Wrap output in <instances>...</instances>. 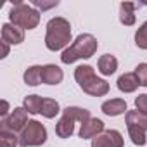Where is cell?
<instances>
[{
    "instance_id": "cell-1",
    "label": "cell",
    "mask_w": 147,
    "mask_h": 147,
    "mask_svg": "<svg viewBox=\"0 0 147 147\" xmlns=\"http://www.w3.org/2000/svg\"><path fill=\"white\" fill-rule=\"evenodd\" d=\"M73 35H71V24L66 18H61V16H55L52 18L49 23H47V31H45V47L52 52H57V50H64L67 49L73 42L71 40Z\"/></svg>"
},
{
    "instance_id": "cell-2",
    "label": "cell",
    "mask_w": 147,
    "mask_h": 147,
    "mask_svg": "<svg viewBox=\"0 0 147 147\" xmlns=\"http://www.w3.org/2000/svg\"><path fill=\"white\" fill-rule=\"evenodd\" d=\"M99 49V42L94 35L90 33H82L75 38V42H73L67 49L62 50L61 54V61L64 64H73L76 62L80 59H90Z\"/></svg>"
},
{
    "instance_id": "cell-3",
    "label": "cell",
    "mask_w": 147,
    "mask_h": 147,
    "mask_svg": "<svg viewBox=\"0 0 147 147\" xmlns=\"http://www.w3.org/2000/svg\"><path fill=\"white\" fill-rule=\"evenodd\" d=\"M9 21L23 30H35L40 23V11L21 0H12V9L9 12Z\"/></svg>"
},
{
    "instance_id": "cell-4",
    "label": "cell",
    "mask_w": 147,
    "mask_h": 147,
    "mask_svg": "<svg viewBox=\"0 0 147 147\" xmlns=\"http://www.w3.org/2000/svg\"><path fill=\"white\" fill-rule=\"evenodd\" d=\"M47 142V128L36 121L30 119L24 130L19 133V147H38Z\"/></svg>"
},
{
    "instance_id": "cell-5",
    "label": "cell",
    "mask_w": 147,
    "mask_h": 147,
    "mask_svg": "<svg viewBox=\"0 0 147 147\" xmlns=\"http://www.w3.org/2000/svg\"><path fill=\"white\" fill-rule=\"evenodd\" d=\"M28 123H30L28 111L24 107H14L12 113L7 118H4L2 121H0V128H7V130H11L14 133H18V131L21 133Z\"/></svg>"
},
{
    "instance_id": "cell-6",
    "label": "cell",
    "mask_w": 147,
    "mask_h": 147,
    "mask_svg": "<svg viewBox=\"0 0 147 147\" xmlns=\"http://www.w3.org/2000/svg\"><path fill=\"white\" fill-rule=\"evenodd\" d=\"M80 88H82L85 94L92 95V97H104V95L109 94V83H107L104 78H99L97 75H94V76H90L88 80H85V82L80 85Z\"/></svg>"
},
{
    "instance_id": "cell-7",
    "label": "cell",
    "mask_w": 147,
    "mask_h": 147,
    "mask_svg": "<svg viewBox=\"0 0 147 147\" xmlns=\"http://www.w3.org/2000/svg\"><path fill=\"white\" fill-rule=\"evenodd\" d=\"M123 135L118 130H104L92 140V147H123Z\"/></svg>"
},
{
    "instance_id": "cell-8",
    "label": "cell",
    "mask_w": 147,
    "mask_h": 147,
    "mask_svg": "<svg viewBox=\"0 0 147 147\" xmlns=\"http://www.w3.org/2000/svg\"><path fill=\"white\" fill-rule=\"evenodd\" d=\"M2 40L7 42L9 45H19L24 42V30L12 23H4L2 24Z\"/></svg>"
},
{
    "instance_id": "cell-9",
    "label": "cell",
    "mask_w": 147,
    "mask_h": 147,
    "mask_svg": "<svg viewBox=\"0 0 147 147\" xmlns=\"http://www.w3.org/2000/svg\"><path fill=\"white\" fill-rule=\"evenodd\" d=\"M104 131V121L102 119H99V118H90L88 121H85L83 125H82V128H80V131H78V135H80V138H83V140H87V138H95L97 135H100Z\"/></svg>"
},
{
    "instance_id": "cell-10",
    "label": "cell",
    "mask_w": 147,
    "mask_h": 147,
    "mask_svg": "<svg viewBox=\"0 0 147 147\" xmlns=\"http://www.w3.org/2000/svg\"><path fill=\"white\" fill-rule=\"evenodd\" d=\"M64 80V73L55 64H45L42 66V83L45 85H59Z\"/></svg>"
},
{
    "instance_id": "cell-11",
    "label": "cell",
    "mask_w": 147,
    "mask_h": 147,
    "mask_svg": "<svg viewBox=\"0 0 147 147\" xmlns=\"http://www.w3.org/2000/svg\"><path fill=\"white\" fill-rule=\"evenodd\" d=\"M100 111L106 116H119V114H126L128 113V104L125 99H109L106 102H102Z\"/></svg>"
},
{
    "instance_id": "cell-12",
    "label": "cell",
    "mask_w": 147,
    "mask_h": 147,
    "mask_svg": "<svg viewBox=\"0 0 147 147\" xmlns=\"http://www.w3.org/2000/svg\"><path fill=\"white\" fill-rule=\"evenodd\" d=\"M116 83H118V90L123 92V94H131V92H135L140 87L138 78H137L135 73H125V75H121L118 78Z\"/></svg>"
},
{
    "instance_id": "cell-13",
    "label": "cell",
    "mask_w": 147,
    "mask_h": 147,
    "mask_svg": "<svg viewBox=\"0 0 147 147\" xmlns=\"http://www.w3.org/2000/svg\"><path fill=\"white\" fill-rule=\"evenodd\" d=\"M97 67H99V73H100V75L111 76V75H114L116 69H118V59H116L114 55H111V54H104V55L99 57Z\"/></svg>"
},
{
    "instance_id": "cell-14",
    "label": "cell",
    "mask_w": 147,
    "mask_h": 147,
    "mask_svg": "<svg viewBox=\"0 0 147 147\" xmlns=\"http://www.w3.org/2000/svg\"><path fill=\"white\" fill-rule=\"evenodd\" d=\"M75 119H71L69 116L62 114L59 118V121L55 123V135L61 138H69L73 133H75Z\"/></svg>"
},
{
    "instance_id": "cell-15",
    "label": "cell",
    "mask_w": 147,
    "mask_h": 147,
    "mask_svg": "<svg viewBox=\"0 0 147 147\" xmlns=\"http://www.w3.org/2000/svg\"><path fill=\"white\" fill-rule=\"evenodd\" d=\"M138 5L131 4V2H121L119 4V21L125 26H133L137 18H135V9Z\"/></svg>"
},
{
    "instance_id": "cell-16",
    "label": "cell",
    "mask_w": 147,
    "mask_h": 147,
    "mask_svg": "<svg viewBox=\"0 0 147 147\" xmlns=\"http://www.w3.org/2000/svg\"><path fill=\"white\" fill-rule=\"evenodd\" d=\"M62 114L69 116L71 119H75L76 123H82V125L92 118L88 109H85V107H78V106H67L66 109H62Z\"/></svg>"
},
{
    "instance_id": "cell-17",
    "label": "cell",
    "mask_w": 147,
    "mask_h": 147,
    "mask_svg": "<svg viewBox=\"0 0 147 147\" xmlns=\"http://www.w3.org/2000/svg\"><path fill=\"white\" fill-rule=\"evenodd\" d=\"M23 80L26 85L30 87H36L42 83V66L35 64V66H30L26 71H24V75H23Z\"/></svg>"
},
{
    "instance_id": "cell-18",
    "label": "cell",
    "mask_w": 147,
    "mask_h": 147,
    "mask_svg": "<svg viewBox=\"0 0 147 147\" xmlns=\"http://www.w3.org/2000/svg\"><path fill=\"white\" fill-rule=\"evenodd\" d=\"M61 113V106H59V102L55 100V99H43V104H42V111H40V114L43 116V118H47V119H52V118H55L57 114Z\"/></svg>"
},
{
    "instance_id": "cell-19",
    "label": "cell",
    "mask_w": 147,
    "mask_h": 147,
    "mask_svg": "<svg viewBox=\"0 0 147 147\" xmlns=\"http://www.w3.org/2000/svg\"><path fill=\"white\" fill-rule=\"evenodd\" d=\"M42 104H43V99L40 95H26L24 100H23V107L28 111V114H40L42 111Z\"/></svg>"
},
{
    "instance_id": "cell-20",
    "label": "cell",
    "mask_w": 147,
    "mask_h": 147,
    "mask_svg": "<svg viewBox=\"0 0 147 147\" xmlns=\"http://www.w3.org/2000/svg\"><path fill=\"white\" fill-rule=\"evenodd\" d=\"M125 119H126V125H135V126H140L147 131V114L133 109V111H128L125 114Z\"/></svg>"
},
{
    "instance_id": "cell-21",
    "label": "cell",
    "mask_w": 147,
    "mask_h": 147,
    "mask_svg": "<svg viewBox=\"0 0 147 147\" xmlns=\"http://www.w3.org/2000/svg\"><path fill=\"white\" fill-rule=\"evenodd\" d=\"M126 128H128V135H130V138H131V142L135 145L142 147V145L147 144V135H145V130L144 128L135 126V125H126Z\"/></svg>"
},
{
    "instance_id": "cell-22",
    "label": "cell",
    "mask_w": 147,
    "mask_h": 147,
    "mask_svg": "<svg viewBox=\"0 0 147 147\" xmlns=\"http://www.w3.org/2000/svg\"><path fill=\"white\" fill-rule=\"evenodd\" d=\"M19 145V137L7 130V128H0V147H18Z\"/></svg>"
},
{
    "instance_id": "cell-23",
    "label": "cell",
    "mask_w": 147,
    "mask_h": 147,
    "mask_svg": "<svg viewBox=\"0 0 147 147\" xmlns=\"http://www.w3.org/2000/svg\"><path fill=\"white\" fill-rule=\"evenodd\" d=\"M94 75H95V69H94L90 64H82V66H78V67L75 69V80H76L78 85H82L85 80H88V78L94 76Z\"/></svg>"
},
{
    "instance_id": "cell-24",
    "label": "cell",
    "mask_w": 147,
    "mask_h": 147,
    "mask_svg": "<svg viewBox=\"0 0 147 147\" xmlns=\"http://www.w3.org/2000/svg\"><path fill=\"white\" fill-rule=\"evenodd\" d=\"M135 45L142 50H147V21L140 24V28L135 31Z\"/></svg>"
},
{
    "instance_id": "cell-25",
    "label": "cell",
    "mask_w": 147,
    "mask_h": 147,
    "mask_svg": "<svg viewBox=\"0 0 147 147\" xmlns=\"http://www.w3.org/2000/svg\"><path fill=\"white\" fill-rule=\"evenodd\" d=\"M133 73H135L137 78H138L140 87H147V62H140V64H137V67H135Z\"/></svg>"
},
{
    "instance_id": "cell-26",
    "label": "cell",
    "mask_w": 147,
    "mask_h": 147,
    "mask_svg": "<svg viewBox=\"0 0 147 147\" xmlns=\"http://www.w3.org/2000/svg\"><path fill=\"white\" fill-rule=\"evenodd\" d=\"M31 5H33L35 9H40V11H47V9L57 7V5H59V0H50V2H45V0H33Z\"/></svg>"
},
{
    "instance_id": "cell-27",
    "label": "cell",
    "mask_w": 147,
    "mask_h": 147,
    "mask_svg": "<svg viewBox=\"0 0 147 147\" xmlns=\"http://www.w3.org/2000/svg\"><path fill=\"white\" fill-rule=\"evenodd\" d=\"M135 109L147 114V94H140L137 99H135Z\"/></svg>"
},
{
    "instance_id": "cell-28",
    "label": "cell",
    "mask_w": 147,
    "mask_h": 147,
    "mask_svg": "<svg viewBox=\"0 0 147 147\" xmlns=\"http://www.w3.org/2000/svg\"><path fill=\"white\" fill-rule=\"evenodd\" d=\"M9 114H11V113H9V102L4 99V100H2V111H0V116H2V119H4V118H7Z\"/></svg>"
},
{
    "instance_id": "cell-29",
    "label": "cell",
    "mask_w": 147,
    "mask_h": 147,
    "mask_svg": "<svg viewBox=\"0 0 147 147\" xmlns=\"http://www.w3.org/2000/svg\"><path fill=\"white\" fill-rule=\"evenodd\" d=\"M0 45H2V55H0V57H2V59H5V57L9 55V50H11V49H9V43L2 40V42H0Z\"/></svg>"
}]
</instances>
